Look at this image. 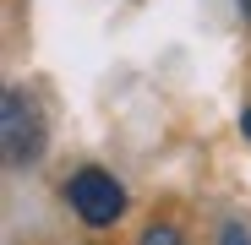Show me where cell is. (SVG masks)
I'll return each instance as SVG.
<instances>
[{"label":"cell","instance_id":"1","mask_svg":"<svg viewBox=\"0 0 251 245\" xmlns=\"http://www.w3.org/2000/svg\"><path fill=\"white\" fill-rule=\"evenodd\" d=\"M66 196H71L76 218L88 223V229H109L126 213V191H120V180L109 169H76L71 185H66Z\"/></svg>","mask_w":251,"mask_h":245},{"label":"cell","instance_id":"2","mask_svg":"<svg viewBox=\"0 0 251 245\" xmlns=\"http://www.w3.org/2000/svg\"><path fill=\"white\" fill-rule=\"evenodd\" d=\"M0 120H6V163L11 169H22V163H33L38 153H44V114H38V104L22 88H6Z\"/></svg>","mask_w":251,"mask_h":245},{"label":"cell","instance_id":"3","mask_svg":"<svg viewBox=\"0 0 251 245\" xmlns=\"http://www.w3.org/2000/svg\"><path fill=\"white\" fill-rule=\"evenodd\" d=\"M137 245H186V240H180V229H175V223H148Z\"/></svg>","mask_w":251,"mask_h":245},{"label":"cell","instance_id":"4","mask_svg":"<svg viewBox=\"0 0 251 245\" xmlns=\"http://www.w3.org/2000/svg\"><path fill=\"white\" fill-rule=\"evenodd\" d=\"M219 245H251V234H246L240 223H224V234H219Z\"/></svg>","mask_w":251,"mask_h":245},{"label":"cell","instance_id":"5","mask_svg":"<svg viewBox=\"0 0 251 245\" xmlns=\"http://www.w3.org/2000/svg\"><path fill=\"white\" fill-rule=\"evenodd\" d=\"M240 131H246V136H251V109H246V114H240Z\"/></svg>","mask_w":251,"mask_h":245},{"label":"cell","instance_id":"6","mask_svg":"<svg viewBox=\"0 0 251 245\" xmlns=\"http://www.w3.org/2000/svg\"><path fill=\"white\" fill-rule=\"evenodd\" d=\"M240 11H246V17H251V0H240Z\"/></svg>","mask_w":251,"mask_h":245}]
</instances>
